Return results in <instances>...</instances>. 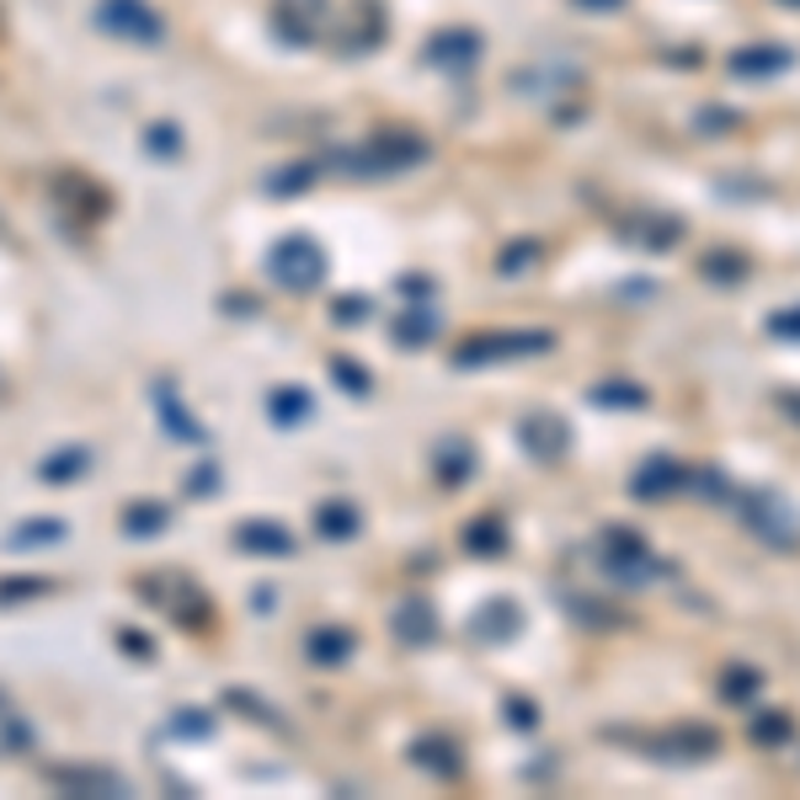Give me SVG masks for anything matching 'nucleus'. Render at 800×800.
Wrapping results in <instances>:
<instances>
[{
  "instance_id": "f257e3e1",
  "label": "nucleus",
  "mask_w": 800,
  "mask_h": 800,
  "mask_svg": "<svg viewBox=\"0 0 800 800\" xmlns=\"http://www.w3.org/2000/svg\"><path fill=\"white\" fill-rule=\"evenodd\" d=\"M97 28L123 43H161L166 37V17L150 0H97Z\"/></svg>"
},
{
  "instance_id": "f03ea898",
  "label": "nucleus",
  "mask_w": 800,
  "mask_h": 800,
  "mask_svg": "<svg viewBox=\"0 0 800 800\" xmlns=\"http://www.w3.org/2000/svg\"><path fill=\"white\" fill-rule=\"evenodd\" d=\"M267 267H273V278H278L283 288H299V294H310L315 283L326 278V251H320L310 235H288V241L273 245Z\"/></svg>"
},
{
  "instance_id": "7ed1b4c3",
  "label": "nucleus",
  "mask_w": 800,
  "mask_h": 800,
  "mask_svg": "<svg viewBox=\"0 0 800 800\" xmlns=\"http://www.w3.org/2000/svg\"><path fill=\"white\" fill-rule=\"evenodd\" d=\"M43 779H48L54 790L80 796V800H118V796H129L123 774H118V768H102V764H48V768H43Z\"/></svg>"
},
{
  "instance_id": "20e7f679",
  "label": "nucleus",
  "mask_w": 800,
  "mask_h": 800,
  "mask_svg": "<svg viewBox=\"0 0 800 800\" xmlns=\"http://www.w3.org/2000/svg\"><path fill=\"white\" fill-rule=\"evenodd\" d=\"M54 193H59L65 209H80L86 219H102L107 213V187H97L91 176H80V172H59L54 176Z\"/></svg>"
},
{
  "instance_id": "39448f33",
  "label": "nucleus",
  "mask_w": 800,
  "mask_h": 800,
  "mask_svg": "<svg viewBox=\"0 0 800 800\" xmlns=\"http://www.w3.org/2000/svg\"><path fill=\"white\" fill-rule=\"evenodd\" d=\"M235 545H241L245 556H288V550H294V534H288L283 523L251 518L235 528Z\"/></svg>"
},
{
  "instance_id": "423d86ee",
  "label": "nucleus",
  "mask_w": 800,
  "mask_h": 800,
  "mask_svg": "<svg viewBox=\"0 0 800 800\" xmlns=\"http://www.w3.org/2000/svg\"><path fill=\"white\" fill-rule=\"evenodd\" d=\"M320 6L326 0H278V33L294 43H310L320 28Z\"/></svg>"
},
{
  "instance_id": "0eeeda50",
  "label": "nucleus",
  "mask_w": 800,
  "mask_h": 800,
  "mask_svg": "<svg viewBox=\"0 0 800 800\" xmlns=\"http://www.w3.org/2000/svg\"><path fill=\"white\" fill-rule=\"evenodd\" d=\"M65 534H70L65 518H28L6 534V550H43V545H59Z\"/></svg>"
},
{
  "instance_id": "6e6552de",
  "label": "nucleus",
  "mask_w": 800,
  "mask_h": 800,
  "mask_svg": "<svg viewBox=\"0 0 800 800\" xmlns=\"http://www.w3.org/2000/svg\"><path fill=\"white\" fill-rule=\"evenodd\" d=\"M118 523H123L129 539H161V528L172 523V513H166L161 502H129V507L118 513Z\"/></svg>"
},
{
  "instance_id": "1a4fd4ad",
  "label": "nucleus",
  "mask_w": 800,
  "mask_h": 800,
  "mask_svg": "<svg viewBox=\"0 0 800 800\" xmlns=\"http://www.w3.org/2000/svg\"><path fill=\"white\" fill-rule=\"evenodd\" d=\"M91 470V453L86 449H54L43 464H37V481H48V486H65L75 475H86Z\"/></svg>"
},
{
  "instance_id": "9d476101",
  "label": "nucleus",
  "mask_w": 800,
  "mask_h": 800,
  "mask_svg": "<svg viewBox=\"0 0 800 800\" xmlns=\"http://www.w3.org/2000/svg\"><path fill=\"white\" fill-rule=\"evenodd\" d=\"M348 651H352L348 629H315V635H310V661H315V667H337Z\"/></svg>"
},
{
  "instance_id": "9b49d317",
  "label": "nucleus",
  "mask_w": 800,
  "mask_h": 800,
  "mask_svg": "<svg viewBox=\"0 0 800 800\" xmlns=\"http://www.w3.org/2000/svg\"><path fill=\"white\" fill-rule=\"evenodd\" d=\"M315 528H320L326 539H348L352 528H358V513H352L348 502H326V507L315 513Z\"/></svg>"
},
{
  "instance_id": "f8f14e48",
  "label": "nucleus",
  "mask_w": 800,
  "mask_h": 800,
  "mask_svg": "<svg viewBox=\"0 0 800 800\" xmlns=\"http://www.w3.org/2000/svg\"><path fill=\"white\" fill-rule=\"evenodd\" d=\"M43 592H48V577H0V609L28 603V598H43Z\"/></svg>"
},
{
  "instance_id": "ddd939ff",
  "label": "nucleus",
  "mask_w": 800,
  "mask_h": 800,
  "mask_svg": "<svg viewBox=\"0 0 800 800\" xmlns=\"http://www.w3.org/2000/svg\"><path fill=\"white\" fill-rule=\"evenodd\" d=\"M144 150H150L155 161H176V150H182L176 123H150V129H144Z\"/></svg>"
},
{
  "instance_id": "4468645a",
  "label": "nucleus",
  "mask_w": 800,
  "mask_h": 800,
  "mask_svg": "<svg viewBox=\"0 0 800 800\" xmlns=\"http://www.w3.org/2000/svg\"><path fill=\"white\" fill-rule=\"evenodd\" d=\"M310 417V395L305 390H273V421H305Z\"/></svg>"
},
{
  "instance_id": "2eb2a0df",
  "label": "nucleus",
  "mask_w": 800,
  "mask_h": 800,
  "mask_svg": "<svg viewBox=\"0 0 800 800\" xmlns=\"http://www.w3.org/2000/svg\"><path fill=\"white\" fill-rule=\"evenodd\" d=\"M161 417H166V427H172L176 438H198V427H193V421L182 417V406L172 401V390H161Z\"/></svg>"
},
{
  "instance_id": "dca6fc26",
  "label": "nucleus",
  "mask_w": 800,
  "mask_h": 800,
  "mask_svg": "<svg viewBox=\"0 0 800 800\" xmlns=\"http://www.w3.org/2000/svg\"><path fill=\"white\" fill-rule=\"evenodd\" d=\"M176 731H187V736H209V715L198 721V715H176Z\"/></svg>"
},
{
  "instance_id": "f3484780",
  "label": "nucleus",
  "mask_w": 800,
  "mask_h": 800,
  "mask_svg": "<svg viewBox=\"0 0 800 800\" xmlns=\"http://www.w3.org/2000/svg\"><path fill=\"white\" fill-rule=\"evenodd\" d=\"M337 374H342V384H348V390H363V374H358V363H348V358H342V363H337Z\"/></svg>"
},
{
  "instance_id": "a211bd4d",
  "label": "nucleus",
  "mask_w": 800,
  "mask_h": 800,
  "mask_svg": "<svg viewBox=\"0 0 800 800\" xmlns=\"http://www.w3.org/2000/svg\"><path fill=\"white\" fill-rule=\"evenodd\" d=\"M118 646H123V651H134V657H144V651H150L140 635H118Z\"/></svg>"
},
{
  "instance_id": "6ab92c4d",
  "label": "nucleus",
  "mask_w": 800,
  "mask_h": 800,
  "mask_svg": "<svg viewBox=\"0 0 800 800\" xmlns=\"http://www.w3.org/2000/svg\"><path fill=\"white\" fill-rule=\"evenodd\" d=\"M0 710H6V694H0Z\"/></svg>"
}]
</instances>
